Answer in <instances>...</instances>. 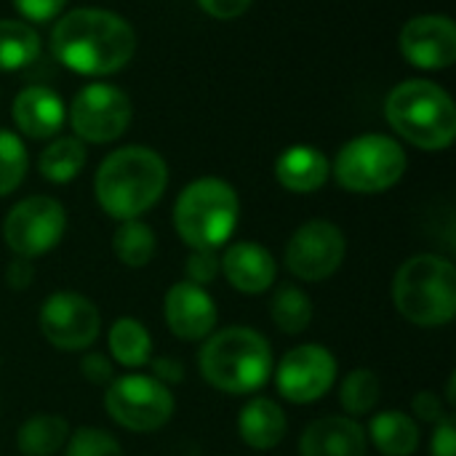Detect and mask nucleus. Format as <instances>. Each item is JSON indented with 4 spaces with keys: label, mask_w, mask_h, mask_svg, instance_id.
I'll use <instances>...</instances> for the list:
<instances>
[{
    "label": "nucleus",
    "mask_w": 456,
    "mask_h": 456,
    "mask_svg": "<svg viewBox=\"0 0 456 456\" xmlns=\"http://www.w3.org/2000/svg\"><path fill=\"white\" fill-rule=\"evenodd\" d=\"M406 152L393 136L363 134L339 150L334 160V176L345 190L371 195L398 184L406 174Z\"/></svg>",
    "instance_id": "7"
},
{
    "label": "nucleus",
    "mask_w": 456,
    "mask_h": 456,
    "mask_svg": "<svg viewBox=\"0 0 456 456\" xmlns=\"http://www.w3.org/2000/svg\"><path fill=\"white\" fill-rule=\"evenodd\" d=\"M379 395H382V382L371 369L350 371L339 387V403L353 419L369 414L379 403Z\"/></svg>",
    "instance_id": "28"
},
{
    "label": "nucleus",
    "mask_w": 456,
    "mask_h": 456,
    "mask_svg": "<svg viewBox=\"0 0 456 456\" xmlns=\"http://www.w3.org/2000/svg\"><path fill=\"white\" fill-rule=\"evenodd\" d=\"M67 438H69V425L64 417L35 414L19 428L16 446L24 456H53L64 449Z\"/></svg>",
    "instance_id": "23"
},
{
    "label": "nucleus",
    "mask_w": 456,
    "mask_h": 456,
    "mask_svg": "<svg viewBox=\"0 0 456 456\" xmlns=\"http://www.w3.org/2000/svg\"><path fill=\"white\" fill-rule=\"evenodd\" d=\"M19 13L29 21H48L53 16H59V11L64 8L67 0H13Z\"/></svg>",
    "instance_id": "33"
},
{
    "label": "nucleus",
    "mask_w": 456,
    "mask_h": 456,
    "mask_svg": "<svg viewBox=\"0 0 456 456\" xmlns=\"http://www.w3.org/2000/svg\"><path fill=\"white\" fill-rule=\"evenodd\" d=\"M168 166L150 147H120L110 152L94 179V192L112 219H139L166 192Z\"/></svg>",
    "instance_id": "2"
},
{
    "label": "nucleus",
    "mask_w": 456,
    "mask_h": 456,
    "mask_svg": "<svg viewBox=\"0 0 456 456\" xmlns=\"http://www.w3.org/2000/svg\"><path fill=\"white\" fill-rule=\"evenodd\" d=\"M198 3L214 19H238L251 5V0H198Z\"/></svg>",
    "instance_id": "36"
},
{
    "label": "nucleus",
    "mask_w": 456,
    "mask_h": 456,
    "mask_svg": "<svg viewBox=\"0 0 456 456\" xmlns=\"http://www.w3.org/2000/svg\"><path fill=\"white\" fill-rule=\"evenodd\" d=\"M240 200L230 182L203 176L190 182L174 206V230L192 251H219L238 227Z\"/></svg>",
    "instance_id": "6"
},
{
    "label": "nucleus",
    "mask_w": 456,
    "mask_h": 456,
    "mask_svg": "<svg viewBox=\"0 0 456 456\" xmlns=\"http://www.w3.org/2000/svg\"><path fill=\"white\" fill-rule=\"evenodd\" d=\"M430 456H456V428L452 419H441L430 438Z\"/></svg>",
    "instance_id": "35"
},
{
    "label": "nucleus",
    "mask_w": 456,
    "mask_h": 456,
    "mask_svg": "<svg viewBox=\"0 0 456 456\" xmlns=\"http://www.w3.org/2000/svg\"><path fill=\"white\" fill-rule=\"evenodd\" d=\"M102 329L96 305L75 291H56L40 307V331L61 353L88 350Z\"/></svg>",
    "instance_id": "12"
},
{
    "label": "nucleus",
    "mask_w": 456,
    "mask_h": 456,
    "mask_svg": "<svg viewBox=\"0 0 456 456\" xmlns=\"http://www.w3.org/2000/svg\"><path fill=\"white\" fill-rule=\"evenodd\" d=\"M331 174L329 158L313 147V144H294L286 152H281L275 163V176L278 182L291 190V192H315L326 184Z\"/></svg>",
    "instance_id": "19"
},
{
    "label": "nucleus",
    "mask_w": 456,
    "mask_h": 456,
    "mask_svg": "<svg viewBox=\"0 0 456 456\" xmlns=\"http://www.w3.org/2000/svg\"><path fill=\"white\" fill-rule=\"evenodd\" d=\"M273 323L283 334H302L313 323V302L297 286H281L270 305Z\"/></svg>",
    "instance_id": "27"
},
{
    "label": "nucleus",
    "mask_w": 456,
    "mask_h": 456,
    "mask_svg": "<svg viewBox=\"0 0 456 456\" xmlns=\"http://www.w3.org/2000/svg\"><path fill=\"white\" fill-rule=\"evenodd\" d=\"M289 422L273 398H251L238 414V436L256 452L275 449L286 438Z\"/></svg>",
    "instance_id": "20"
},
{
    "label": "nucleus",
    "mask_w": 456,
    "mask_h": 456,
    "mask_svg": "<svg viewBox=\"0 0 456 456\" xmlns=\"http://www.w3.org/2000/svg\"><path fill=\"white\" fill-rule=\"evenodd\" d=\"M134 107L126 91L110 83H88L69 107V123L80 142L107 144L126 134Z\"/></svg>",
    "instance_id": "10"
},
{
    "label": "nucleus",
    "mask_w": 456,
    "mask_h": 456,
    "mask_svg": "<svg viewBox=\"0 0 456 456\" xmlns=\"http://www.w3.org/2000/svg\"><path fill=\"white\" fill-rule=\"evenodd\" d=\"M86 158H88L86 142H80L77 136H61L40 152L37 168H40L43 179H48L53 184H67L83 171Z\"/></svg>",
    "instance_id": "25"
},
{
    "label": "nucleus",
    "mask_w": 456,
    "mask_h": 456,
    "mask_svg": "<svg viewBox=\"0 0 456 456\" xmlns=\"http://www.w3.org/2000/svg\"><path fill=\"white\" fill-rule=\"evenodd\" d=\"M411 409H414V417H419L425 422H433V425H438L441 419H446L441 398L436 393H430V390L417 393L414 401H411Z\"/></svg>",
    "instance_id": "34"
},
{
    "label": "nucleus",
    "mask_w": 456,
    "mask_h": 456,
    "mask_svg": "<svg viewBox=\"0 0 456 456\" xmlns=\"http://www.w3.org/2000/svg\"><path fill=\"white\" fill-rule=\"evenodd\" d=\"M13 120L29 139H51L67 120V107L48 86H27L13 99Z\"/></svg>",
    "instance_id": "18"
},
{
    "label": "nucleus",
    "mask_w": 456,
    "mask_h": 456,
    "mask_svg": "<svg viewBox=\"0 0 456 456\" xmlns=\"http://www.w3.org/2000/svg\"><path fill=\"white\" fill-rule=\"evenodd\" d=\"M150 366H152V371H155L152 377H155L158 382H163L166 387L184 379V366H182L179 361H174V358H155V361H150Z\"/></svg>",
    "instance_id": "38"
},
{
    "label": "nucleus",
    "mask_w": 456,
    "mask_h": 456,
    "mask_svg": "<svg viewBox=\"0 0 456 456\" xmlns=\"http://www.w3.org/2000/svg\"><path fill=\"white\" fill-rule=\"evenodd\" d=\"M155 232L139 219H126L112 235V251L126 267H147L155 256Z\"/></svg>",
    "instance_id": "26"
},
{
    "label": "nucleus",
    "mask_w": 456,
    "mask_h": 456,
    "mask_svg": "<svg viewBox=\"0 0 456 456\" xmlns=\"http://www.w3.org/2000/svg\"><path fill=\"white\" fill-rule=\"evenodd\" d=\"M222 273V259L216 251H192L187 259V281L195 286H208L219 278Z\"/></svg>",
    "instance_id": "31"
},
{
    "label": "nucleus",
    "mask_w": 456,
    "mask_h": 456,
    "mask_svg": "<svg viewBox=\"0 0 456 456\" xmlns=\"http://www.w3.org/2000/svg\"><path fill=\"white\" fill-rule=\"evenodd\" d=\"M393 302L398 313L422 329L452 323L456 315V270L438 254H417L406 259L393 281Z\"/></svg>",
    "instance_id": "4"
},
{
    "label": "nucleus",
    "mask_w": 456,
    "mask_h": 456,
    "mask_svg": "<svg viewBox=\"0 0 456 456\" xmlns=\"http://www.w3.org/2000/svg\"><path fill=\"white\" fill-rule=\"evenodd\" d=\"M64 456H123V449L107 430L77 428L64 444Z\"/></svg>",
    "instance_id": "30"
},
{
    "label": "nucleus",
    "mask_w": 456,
    "mask_h": 456,
    "mask_svg": "<svg viewBox=\"0 0 456 456\" xmlns=\"http://www.w3.org/2000/svg\"><path fill=\"white\" fill-rule=\"evenodd\" d=\"M80 371L91 385H110L115 379V369L112 361L102 353H86L80 361Z\"/></svg>",
    "instance_id": "32"
},
{
    "label": "nucleus",
    "mask_w": 456,
    "mask_h": 456,
    "mask_svg": "<svg viewBox=\"0 0 456 456\" xmlns=\"http://www.w3.org/2000/svg\"><path fill=\"white\" fill-rule=\"evenodd\" d=\"M403 56L422 69H446L456 61V27L444 13H422L401 29Z\"/></svg>",
    "instance_id": "14"
},
{
    "label": "nucleus",
    "mask_w": 456,
    "mask_h": 456,
    "mask_svg": "<svg viewBox=\"0 0 456 456\" xmlns=\"http://www.w3.org/2000/svg\"><path fill=\"white\" fill-rule=\"evenodd\" d=\"M40 53V35L19 19H0V72H16Z\"/></svg>",
    "instance_id": "24"
},
{
    "label": "nucleus",
    "mask_w": 456,
    "mask_h": 456,
    "mask_svg": "<svg viewBox=\"0 0 456 456\" xmlns=\"http://www.w3.org/2000/svg\"><path fill=\"white\" fill-rule=\"evenodd\" d=\"M32 278H35V270H32L29 259H21V256H16L5 270V281L13 291H24L32 283Z\"/></svg>",
    "instance_id": "37"
},
{
    "label": "nucleus",
    "mask_w": 456,
    "mask_h": 456,
    "mask_svg": "<svg viewBox=\"0 0 456 456\" xmlns=\"http://www.w3.org/2000/svg\"><path fill=\"white\" fill-rule=\"evenodd\" d=\"M347 254V240L342 230L329 219L305 222L286 243V267L291 275L307 283H321L331 278Z\"/></svg>",
    "instance_id": "11"
},
{
    "label": "nucleus",
    "mask_w": 456,
    "mask_h": 456,
    "mask_svg": "<svg viewBox=\"0 0 456 456\" xmlns=\"http://www.w3.org/2000/svg\"><path fill=\"white\" fill-rule=\"evenodd\" d=\"M371 444L385 456H411L419 449V425L406 411H382L369 425Z\"/></svg>",
    "instance_id": "21"
},
{
    "label": "nucleus",
    "mask_w": 456,
    "mask_h": 456,
    "mask_svg": "<svg viewBox=\"0 0 456 456\" xmlns=\"http://www.w3.org/2000/svg\"><path fill=\"white\" fill-rule=\"evenodd\" d=\"M27 147L13 134L0 128V198L13 192L27 174Z\"/></svg>",
    "instance_id": "29"
},
{
    "label": "nucleus",
    "mask_w": 456,
    "mask_h": 456,
    "mask_svg": "<svg viewBox=\"0 0 456 456\" xmlns=\"http://www.w3.org/2000/svg\"><path fill=\"white\" fill-rule=\"evenodd\" d=\"M222 273L227 283L240 291V294H265L278 275V265L273 254L254 243V240H240L232 243L224 256H222Z\"/></svg>",
    "instance_id": "17"
},
{
    "label": "nucleus",
    "mask_w": 456,
    "mask_h": 456,
    "mask_svg": "<svg viewBox=\"0 0 456 456\" xmlns=\"http://www.w3.org/2000/svg\"><path fill=\"white\" fill-rule=\"evenodd\" d=\"M163 315L174 337L184 342H200L214 334L219 313L211 294L190 281L174 283L163 302Z\"/></svg>",
    "instance_id": "15"
},
{
    "label": "nucleus",
    "mask_w": 456,
    "mask_h": 456,
    "mask_svg": "<svg viewBox=\"0 0 456 456\" xmlns=\"http://www.w3.org/2000/svg\"><path fill=\"white\" fill-rule=\"evenodd\" d=\"M387 123L419 150H446L456 136V107L433 80H403L385 102Z\"/></svg>",
    "instance_id": "5"
},
{
    "label": "nucleus",
    "mask_w": 456,
    "mask_h": 456,
    "mask_svg": "<svg viewBox=\"0 0 456 456\" xmlns=\"http://www.w3.org/2000/svg\"><path fill=\"white\" fill-rule=\"evenodd\" d=\"M369 436L353 417H323L307 425L299 456H366Z\"/></svg>",
    "instance_id": "16"
},
{
    "label": "nucleus",
    "mask_w": 456,
    "mask_h": 456,
    "mask_svg": "<svg viewBox=\"0 0 456 456\" xmlns=\"http://www.w3.org/2000/svg\"><path fill=\"white\" fill-rule=\"evenodd\" d=\"M174 393L147 374H126L107 385L104 409L112 422L131 433L160 430L174 417Z\"/></svg>",
    "instance_id": "8"
},
{
    "label": "nucleus",
    "mask_w": 456,
    "mask_h": 456,
    "mask_svg": "<svg viewBox=\"0 0 456 456\" xmlns=\"http://www.w3.org/2000/svg\"><path fill=\"white\" fill-rule=\"evenodd\" d=\"M107 350L123 369H142L152 361V337L136 318H118L107 334Z\"/></svg>",
    "instance_id": "22"
},
{
    "label": "nucleus",
    "mask_w": 456,
    "mask_h": 456,
    "mask_svg": "<svg viewBox=\"0 0 456 456\" xmlns=\"http://www.w3.org/2000/svg\"><path fill=\"white\" fill-rule=\"evenodd\" d=\"M198 366L211 387L227 395H248L267 385L273 374V350L259 331L230 326L206 337Z\"/></svg>",
    "instance_id": "3"
},
{
    "label": "nucleus",
    "mask_w": 456,
    "mask_h": 456,
    "mask_svg": "<svg viewBox=\"0 0 456 456\" xmlns=\"http://www.w3.org/2000/svg\"><path fill=\"white\" fill-rule=\"evenodd\" d=\"M56 61L77 75H112L136 53L134 27L107 8H75L51 32Z\"/></svg>",
    "instance_id": "1"
},
{
    "label": "nucleus",
    "mask_w": 456,
    "mask_h": 456,
    "mask_svg": "<svg viewBox=\"0 0 456 456\" xmlns=\"http://www.w3.org/2000/svg\"><path fill=\"white\" fill-rule=\"evenodd\" d=\"M337 382V358L323 345H299L275 369L278 393L291 403L321 401Z\"/></svg>",
    "instance_id": "13"
},
{
    "label": "nucleus",
    "mask_w": 456,
    "mask_h": 456,
    "mask_svg": "<svg viewBox=\"0 0 456 456\" xmlns=\"http://www.w3.org/2000/svg\"><path fill=\"white\" fill-rule=\"evenodd\" d=\"M64 206L48 195H32L19 200L3 219V240L21 259H35L56 248L64 238Z\"/></svg>",
    "instance_id": "9"
}]
</instances>
